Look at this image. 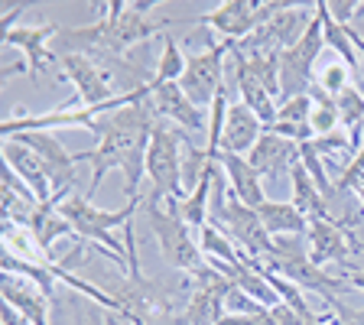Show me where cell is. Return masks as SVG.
<instances>
[{
    "instance_id": "cell-1",
    "label": "cell",
    "mask_w": 364,
    "mask_h": 325,
    "mask_svg": "<svg viewBox=\"0 0 364 325\" xmlns=\"http://www.w3.org/2000/svg\"><path fill=\"white\" fill-rule=\"evenodd\" d=\"M146 98H150V85L136 91L134 101H127L117 111L105 114V117H98V121L91 124L98 144H95V150L75 153L78 163H91V182H88L85 198H95L101 179L111 169H121L124 173L127 202L130 198H140V182L146 176V146H150V134H153V124H156Z\"/></svg>"
},
{
    "instance_id": "cell-2",
    "label": "cell",
    "mask_w": 364,
    "mask_h": 325,
    "mask_svg": "<svg viewBox=\"0 0 364 325\" xmlns=\"http://www.w3.org/2000/svg\"><path fill=\"white\" fill-rule=\"evenodd\" d=\"M136 205H140V198H130L124 208H117V212H105V208H95L91 198L68 196L65 202L59 205V212H62V218H65L68 225L75 228L78 241L101 247L114 264L121 267V270H127V244L117 241V238L111 235V228H127L130 221H134Z\"/></svg>"
},
{
    "instance_id": "cell-3",
    "label": "cell",
    "mask_w": 364,
    "mask_h": 325,
    "mask_svg": "<svg viewBox=\"0 0 364 325\" xmlns=\"http://www.w3.org/2000/svg\"><path fill=\"white\" fill-rule=\"evenodd\" d=\"M146 221H150L153 238H156L163 257H166L176 270L189 273V277H202V273L208 270V260H205L202 247L192 241L189 225L182 221L176 198L150 196L146 198Z\"/></svg>"
},
{
    "instance_id": "cell-4",
    "label": "cell",
    "mask_w": 364,
    "mask_h": 325,
    "mask_svg": "<svg viewBox=\"0 0 364 325\" xmlns=\"http://www.w3.org/2000/svg\"><path fill=\"white\" fill-rule=\"evenodd\" d=\"M316 16V4H283L267 23H260L257 30L244 36L241 43H231V55L241 59H264V55H280L283 49L296 43L306 33L309 20Z\"/></svg>"
},
{
    "instance_id": "cell-5",
    "label": "cell",
    "mask_w": 364,
    "mask_h": 325,
    "mask_svg": "<svg viewBox=\"0 0 364 325\" xmlns=\"http://www.w3.org/2000/svg\"><path fill=\"white\" fill-rule=\"evenodd\" d=\"M186 130L173 127V124L156 121L150 134V146H146V176L153 182V196L159 198H186V186H182V150H186Z\"/></svg>"
},
{
    "instance_id": "cell-6",
    "label": "cell",
    "mask_w": 364,
    "mask_h": 325,
    "mask_svg": "<svg viewBox=\"0 0 364 325\" xmlns=\"http://www.w3.org/2000/svg\"><path fill=\"white\" fill-rule=\"evenodd\" d=\"M326 49V33H322V20L318 14L309 20L306 33L296 39L289 49L280 53V98H299V95H309L316 88V62Z\"/></svg>"
},
{
    "instance_id": "cell-7",
    "label": "cell",
    "mask_w": 364,
    "mask_h": 325,
    "mask_svg": "<svg viewBox=\"0 0 364 325\" xmlns=\"http://www.w3.org/2000/svg\"><path fill=\"white\" fill-rule=\"evenodd\" d=\"M231 55V43L218 39L205 53L189 55L186 62V75L179 78V88L186 91V98L196 107H212V101L218 98V91L225 88V59Z\"/></svg>"
},
{
    "instance_id": "cell-8",
    "label": "cell",
    "mask_w": 364,
    "mask_h": 325,
    "mask_svg": "<svg viewBox=\"0 0 364 325\" xmlns=\"http://www.w3.org/2000/svg\"><path fill=\"white\" fill-rule=\"evenodd\" d=\"M283 7V0H267V4H257V0H225L215 10H208L198 20L215 30L225 43H241L244 36L257 30L260 23H267L277 10Z\"/></svg>"
},
{
    "instance_id": "cell-9",
    "label": "cell",
    "mask_w": 364,
    "mask_h": 325,
    "mask_svg": "<svg viewBox=\"0 0 364 325\" xmlns=\"http://www.w3.org/2000/svg\"><path fill=\"white\" fill-rule=\"evenodd\" d=\"M306 244H309V260L316 267L348 264L351 254H361V241H358L355 228L345 225V221H328V218L309 221Z\"/></svg>"
},
{
    "instance_id": "cell-10",
    "label": "cell",
    "mask_w": 364,
    "mask_h": 325,
    "mask_svg": "<svg viewBox=\"0 0 364 325\" xmlns=\"http://www.w3.org/2000/svg\"><path fill=\"white\" fill-rule=\"evenodd\" d=\"M4 140H10V137H4ZM14 140H20L23 146H30V150L46 163L49 176H53L55 196H68V192H72L78 159H75V153H68L65 146L55 140V134H49V130H26V134H16Z\"/></svg>"
},
{
    "instance_id": "cell-11",
    "label": "cell",
    "mask_w": 364,
    "mask_h": 325,
    "mask_svg": "<svg viewBox=\"0 0 364 325\" xmlns=\"http://www.w3.org/2000/svg\"><path fill=\"white\" fill-rule=\"evenodd\" d=\"M146 105H150L156 121H173L176 127L189 130V134L208 130V121H205L202 107H196L186 98V91L179 88V82H150V98H146Z\"/></svg>"
},
{
    "instance_id": "cell-12",
    "label": "cell",
    "mask_w": 364,
    "mask_h": 325,
    "mask_svg": "<svg viewBox=\"0 0 364 325\" xmlns=\"http://www.w3.org/2000/svg\"><path fill=\"white\" fill-rule=\"evenodd\" d=\"M247 163L260 173V179L267 182H280L283 176H289L296 166H299V144L287 140V137L273 134V130H264L254 150L247 153Z\"/></svg>"
},
{
    "instance_id": "cell-13",
    "label": "cell",
    "mask_w": 364,
    "mask_h": 325,
    "mask_svg": "<svg viewBox=\"0 0 364 325\" xmlns=\"http://www.w3.org/2000/svg\"><path fill=\"white\" fill-rule=\"evenodd\" d=\"M59 30L62 26H55V23H36V26H14V30L0 33V36H4L7 46L26 53L30 78L36 82L46 65H59V55L53 53V39L59 36Z\"/></svg>"
},
{
    "instance_id": "cell-14",
    "label": "cell",
    "mask_w": 364,
    "mask_h": 325,
    "mask_svg": "<svg viewBox=\"0 0 364 325\" xmlns=\"http://www.w3.org/2000/svg\"><path fill=\"white\" fill-rule=\"evenodd\" d=\"M4 163H7V166L14 169V173L20 176L26 186H30L39 205L53 202V196H55L53 176H49L46 163L30 150V146H23L20 140H14V137H10V140H4Z\"/></svg>"
},
{
    "instance_id": "cell-15",
    "label": "cell",
    "mask_w": 364,
    "mask_h": 325,
    "mask_svg": "<svg viewBox=\"0 0 364 325\" xmlns=\"http://www.w3.org/2000/svg\"><path fill=\"white\" fill-rule=\"evenodd\" d=\"M264 124L254 111H250L244 101H235L228 107L225 117V134H221V153H237V156H247L254 150L260 137H264Z\"/></svg>"
},
{
    "instance_id": "cell-16",
    "label": "cell",
    "mask_w": 364,
    "mask_h": 325,
    "mask_svg": "<svg viewBox=\"0 0 364 325\" xmlns=\"http://www.w3.org/2000/svg\"><path fill=\"white\" fill-rule=\"evenodd\" d=\"M0 296L4 303L14 306L20 316H26L33 325H53L49 322V309H53V299L43 293L39 287H33L30 280L14 277V273H4V283H0Z\"/></svg>"
},
{
    "instance_id": "cell-17",
    "label": "cell",
    "mask_w": 364,
    "mask_h": 325,
    "mask_svg": "<svg viewBox=\"0 0 364 325\" xmlns=\"http://www.w3.org/2000/svg\"><path fill=\"white\" fill-rule=\"evenodd\" d=\"M218 163H221V169H225V176H228V189H231V196H235L237 202H244L247 208H254V212H257L260 205L267 202L264 179H260V173L247 163V156H237V153H221Z\"/></svg>"
},
{
    "instance_id": "cell-18",
    "label": "cell",
    "mask_w": 364,
    "mask_h": 325,
    "mask_svg": "<svg viewBox=\"0 0 364 325\" xmlns=\"http://www.w3.org/2000/svg\"><path fill=\"white\" fill-rule=\"evenodd\" d=\"M312 95H299V98H289L280 105V111H277V124H273V134L287 137V140H293V144H306V140H312Z\"/></svg>"
},
{
    "instance_id": "cell-19",
    "label": "cell",
    "mask_w": 364,
    "mask_h": 325,
    "mask_svg": "<svg viewBox=\"0 0 364 325\" xmlns=\"http://www.w3.org/2000/svg\"><path fill=\"white\" fill-rule=\"evenodd\" d=\"M257 215L270 238H306V231H309V218L293 202H273V198H267L257 208Z\"/></svg>"
},
{
    "instance_id": "cell-20",
    "label": "cell",
    "mask_w": 364,
    "mask_h": 325,
    "mask_svg": "<svg viewBox=\"0 0 364 325\" xmlns=\"http://www.w3.org/2000/svg\"><path fill=\"white\" fill-rule=\"evenodd\" d=\"M20 225L30 228L33 235H36V241L43 244L46 250L53 247L59 238H75V228L62 218V212H59V205H55V202L36 205V208H33V212L20 221Z\"/></svg>"
},
{
    "instance_id": "cell-21",
    "label": "cell",
    "mask_w": 364,
    "mask_h": 325,
    "mask_svg": "<svg viewBox=\"0 0 364 325\" xmlns=\"http://www.w3.org/2000/svg\"><path fill=\"white\" fill-rule=\"evenodd\" d=\"M198 241H202V254L208 264H244L247 260V254L244 250H237V244L231 241V235H228L225 228H218L215 221H208V225L198 231Z\"/></svg>"
},
{
    "instance_id": "cell-22",
    "label": "cell",
    "mask_w": 364,
    "mask_h": 325,
    "mask_svg": "<svg viewBox=\"0 0 364 325\" xmlns=\"http://www.w3.org/2000/svg\"><path fill=\"white\" fill-rule=\"evenodd\" d=\"M316 14H318V20H322L326 46L338 53V62H345V65L355 72V68H358V49H355V43H351L348 26H341L338 20H332V14H328V0H318V4H316Z\"/></svg>"
},
{
    "instance_id": "cell-23",
    "label": "cell",
    "mask_w": 364,
    "mask_h": 325,
    "mask_svg": "<svg viewBox=\"0 0 364 325\" xmlns=\"http://www.w3.org/2000/svg\"><path fill=\"white\" fill-rule=\"evenodd\" d=\"M312 134L316 137H328L335 130H341V117H338V105L332 95H326L322 88H312Z\"/></svg>"
},
{
    "instance_id": "cell-24",
    "label": "cell",
    "mask_w": 364,
    "mask_h": 325,
    "mask_svg": "<svg viewBox=\"0 0 364 325\" xmlns=\"http://www.w3.org/2000/svg\"><path fill=\"white\" fill-rule=\"evenodd\" d=\"M186 55L179 53V43L169 36H163V53H159V62H156V75L153 82H179L186 75Z\"/></svg>"
},
{
    "instance_id": "cell-25",
    "label": "cell",
    "mask_w": 364,
    "mask_h": 325,
    "mask_svg": "<svg viewBox=\"0 0 364 325\" xmlns=\"http://www.w3.org/2000/svg\"><path fill=\"white\" fill-rule=\"evenodd\" d=\"M348 78H351V68L345 65V62H332V65H326L322 72H318L316 78V88H322L326 95H332V98H338L341 91L348 88Z\"/></svg>"
},
{
    "instance_id": "cell-26",
    "label": "cell",
    "mask_w": 364,
    "mask_h": 325,
    "mask_svg": "<svg viewBox=\"0 0 364 325\" xmlns=\"http://www.w3.org/2000/svg\"><path fill=\"white\" fill-rule=\"evenodd\" d=\"M225 309L231 312V316H254V312H264L267 306H260L254 296H247L244 289H237L235 283H231V289H228V296H225Z\"/></svg>"
},
{
    "instance_id": "cell-27",
    "label": "cell",
    "mask_w": 364,
    "mask_h": 325,
    "mask_svg": "<svg viewBox=\"0 0 364 325\" xmlns=\"http://www.w3.org/2000/svg\"><path fill=\"white\" fill-rule=\"evenodd\" d=\"M0 322H4V325H33L30 319L20 316V312H16L14 306H7V303H4V309H0Z\"/></svg>"
},
{
    "instance_id": "cell-28",
    "label": "cell",
    "mask_w": 364,
    "mask_h": 325,
    "mask_svg": "<svg viewBox=\"0 0 364 325\" xmlns=\"http://www.w3.org/2000/svg\"><path fill=\"white\" fill-rule=\"evenodd\" d=\"M348 26H351V30H355V33H358V36H361V39H364V0H358L355 20H351V23H348Z\"/></svg>"
},
{
    "instance_id": "cell-29",
    "label": "cell",
    "mask_w": 364,
    "mask_h": 325,
    "mask_svg": "<svg viewBox=\"0 0 364 325\" xmlns=\"http://www.w3.org/2000/svg\"><path fill=\"white\" fill-rule=\"evenodd\" d=\"M348 33H351V43H355V49H358V59H361V62H364V39H361V36H358V33H355V30H351V26H348Z\"/></svg>"
}]
</instances>
